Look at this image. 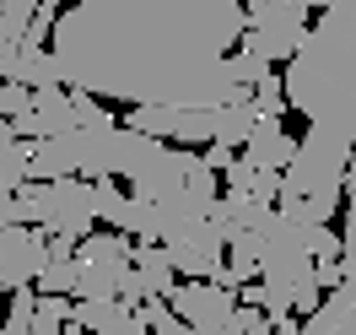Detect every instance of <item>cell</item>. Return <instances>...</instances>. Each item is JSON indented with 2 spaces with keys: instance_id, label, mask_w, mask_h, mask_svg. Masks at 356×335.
Returning a JSON list of instances; mask_svg holds the SVG:
<instances>
[{
  "instance_id": "1",
  "label": "cell",
  "mask_w": 356,
  "mask_h": 335,
  "mask_svg": "<svg viewBox=\"0 0 356 335\" xmlns=\"http://www.w3.org/2000/svg\"><path fill=\"white\" fill-rule=\"evenodd\" d=\"M248 33L238 0H76L54 22L60 87L130 109L248 103L232 54Z\"/></svg>"
},
{
  "instance_id": "2",
  "label": "cell",
  "mask_w": 356,
  "mask_h": 335,
  "mask_svg": "<svg viewBox=\"0 0 356 335\" xmlns=\"http://www.w3.org/2000/svg\"><path fill=\"white\" fill-rule=\"evenodd\" d=\"M286 109L330 125L356 146V0H334L313 17L297 60L281 70Z\"/></svg>"
},
{
  "instance_id": "3",
  "label": "cell",
  "mask_w": 356,
  "mask_h": 335,
  "mask_svg": "<svg viewBox=\"0 0 356 335\" xmlns=\"http://www.w3.org/2000/svg\"><path fill=\"white\" fill-rule=\"evenodd\" d=\"M356 162V146L330 125H308V135L297 141V157L281 173V201L275 217L286 227H330V217L340 211L346 195V168Z\"/></svg>"
},
{
  "instance_id": "4",
  "label": "cell",
  "mask_w": 356,
  "mask_h": 335,
  "mask_svg": "<svg viewBox=\"0 0 356 335\" xmlns=\"http://www.w3.org/2000/svg\"><path fill=\"white\" fill-rule=\"evenodd\" d=\"M243 11H248V33H243V44H238V54L259 60L265 70L291 65L302 38H308V27H313L308 6L302 0H248Z\"/></svg>"
},
{
  "instance_id": "5",
  "label": "cell",
  "mask_w": 356,
  "mask_h": 335,
  "mask_svg": "<svg viewBox=\"0 0 356 335\" xmlns=\"http://www.w3.org/2000/svg\"><path fill=\"white\" fill-rule=\"evenodd\" d=\"M162 249H168V260H173V270L184 276V281H211L216 270L227 265L222 254V233L211 227V217L205 222H173V227H162Z\"/></svg>"
},
{
  "instance_id": "6",
  "label": "cell",
  "mask_w": 356,
  "mask_h": 335,
  "mask_svg": "<svg viewBox=\"0 0 356 335\" xmlns=\"http://www.w3.org/2000/svg\"><path fill=\"white\" fill-rule=\"evenodd\" d=\"M92 222H97V195L87 179H60L49 184V211H44V233H60L70 244H87Z\"/></svg>"
},
{
  "instance_id": "7",
  "label": "cell",
  "mask_w": 356,
  "mask_h": 335,
  "mask_svg": "<svg viewBox=\"0 0 356 335\" xmlns=\"http://www.w3.org/2000/svg\"><path fill=\"white\" fill-rule=\"evenodd\" d=\"M178 325L189 330H222L227 319L238 313V292H227L222 281H178V292L168 297Z\"/></svg>"
},
{
  "instance_id": "8",
  "label": "cell",
  "mask_w": 356,
  "mask_h": 335,
  "mask_svg": "<svg viewBox=\"0 0 356 335\" xmlns=\"http://www.w3.org/2000/svg\"><path fill=\"white\" fill-rule=\"evenodd\" d=\"M44 233L33 227H11L0 233V287L6 292H33L38 276H44Z\"/></svg>"
},
{
  "instance_id": "9",
  "label": "cell",
  "mask_w": 356,
  "mask_h": 335,
  "mask_svg": "<svg viewBox=\"0 0 356 335\" xmlns=\"http://www.w3.org/2000/svg\"><path fill=\"white\" fill-rule=\"evenodd\" d=\"M11 130H17V141H54V135H70V130H76L70 92H65V87L33 92L27 114H17V119H11Z\"/></svg>"
},
{
  "instance_id": "10",
  "label": "cell",
  "mask_w": 356,
  "mask_h": 335,
  "mask_svg": "<svg viewBox=\"0 0 356 335\" xmlns=\"http://www.w3.org/2000/svg\"><path fill=\"white\" fill-rule=\"evenodd\" d=\"M291 157H297V135H286L281 119H259L254 135H248V146H243V162L265 168V173H286Z\"/></svg>"
},
{
  "instance_id": "11",
  "label": "cell",
  "mask_w": 356,
  "mask_h": 335,
  "mask_svg": "<svg viewBox=\"0 0 356 335\" xmlns=\"http://www.w3.org/2000/svg\"><path fill=\"white\" fill-rule=\"evenodd\" d=\"M135 276H140V287L152 292V297H173L178 292V270H173V260H168V249L162 244H135Z\"/></svg>"
},
{
  "instance_id": "12",
  "label": "cell",
  "mask_w": 356,
  "mask_h": 335,
  "mask_svg": "<svg viewBox=\"0 0 356 335\" xmlns=\"http://www.w3.org/2000/svg\"><path fill=\"white\" fill-rule=\"evenodd\" d=\"M135 313L119 303V297H97V303H70V330H87V335H119Z\"/></svg>"
},
{
  "instance_id": "13",
  "label": "cell",
  "mask_w": 356,
  "mask_h": 335,
  "mask_svg": "<svg viewBox=\"0 0 356 335\" xmlns=\"http://www.w3.org/2000/svg\"><path fill=\"white\" fill-rule=\"evenodd\" d=\"M227 179V195H248V201H259V205H275L281 201V173H265V168H254V162H232L222 173Z\"/></svg>"
},
{
  "instance_id": "14",
  "label": "cell",
  "mask_w": 356,
  "mask_h": 335,
  "mask_svg": "<svg viewBox=\"0 0 356 335\" xmlns=\"http://www.w3.org/2000/svg\"><path fill=\"white\" fill-rule=\"evenodd\" d=\"M254 125H259L254 103H227V109H216V141H211V146L243 152V146H248V135H254Z\"/></svg>"
},
{
  "instance_id": "15",
  "label": "cell",
  "mask_w": 356,
  "mask_h": 335,
  "mask_svg": "<svg viewBox=\"0 0 356 335\" xmlns=\"http://www.w3.org/2000/svg\"><path fill=\"white\" fill-rule=\"evenodd\" d=\"M11 81L27 92H44V87H60V65H54V54L49 49H27L17 54V70H11Z\"/></svg>"
},
{
  "instance_id": "16",
  "label": "cell",
  "mask_w": 356,
  "mask_h": 335,
  "mask_svg": "<svg viewBox=\"0 0 356 335\" xmlns=\"http://www.w3.org/2000/svg\"><path fill=\"white\" fill-rule=\"evenodd\" d=\"M92 195H97V222H108L113 233H124V217H130V195H124V184L103 179V184H92Z\"/></svg>"
},
{
  "instance_id": "17",
  "label": "cell",
  "mask_w": 356,
  "mask_h": 335,
  "mask_svg": "<svg viewBox=\"0 0 356 335\" xmlns=\"http://www.w3.org/2000/svg\"><path fill=\"white\" fill-rule=\"evenodd\" d=\"M70 109H76V130H92V135L119 130V114L103 109V103H97V98H87V92H70Z\"/></svg>"
},
{
  "instance_id": "18",
  "label": "cell",
  "mask_w": 356,
  "mask_h": 335,
  "mask_svg": "<svg viewBox=\"0 0 356 335\" xmlns=\"http://www.w3.org/2000/svg\"><path fill=\"white\" fill-rule=\"evenodd\" d=\"M76 281H81L76 260H49L38 276V297H76Z\"/></svg>"
},
{
  "instance_id": "19",
  "label": "cell",
  "mask_w": 356,
  "mask_h": 335,
  "mask_svg": "<svg viewBox=\"0 0 356 335\" xmlns=\"http://www.w3.org/2000/svg\"><path fill=\"white\" fill-rule=\"evenodd\" d=\"M33 17H38L33 0H6V6H0V44H22Z\"/></svg>"
},
{
  "instance_id": "20",
  "label": "cell",
  "mask_w": 356,
  "mask_h": 335,
  "mask_svg": "<svg viewBox=\"0 0 356 335\" xmlns=\"http://www.w3.org/2000/svg\"><path fill=\"white\" fill-rule=\"evenodd\" d=\"M27 162H33V141H17L11 152H0V189L17 195L27 184Z\"/></svg>"
},
{
  "instance_id": "21",
  "label": "cell",
  "mask_w": 356,
  "mask_h": 335,
  "mask_svg": "<svg viewBox=\"0 0 356 335\" xmlns=\"http://www.w3.org/2000/svg\"><path fill=\"white\" fill-rule=\"evenodd\" d=\"M248 103H254V114H259V119H281V114H286V87H281V76L270 70L265 81L248 92Z\"/></svg>"
},
{
  "instance_id": "22",
  "label": "cell",
  "mask_w": 356,
  "mask_h": 335,
  "mask_svg": "<svg viewBox=\"0 0 356 335\" xmlns=\"http://www.w3.org/2000/svg\"><path fill=\"white\" fill-rule=\"evenodd\" d=\"M65 325H70V297H38L33 335H65Z\"/></svg>"
},
{
  "instance_id": "23",
  "label": "cell",
  "mask_w": 356,
  "mask_h": 335,
  "mask_svg": "<svg viewBox=\"0 0 356 335\" xmlns=\"http://www.w3.org/2000/svg\"><path fill=\"white\" fill-rule=\"evenodd\" d=\"M44 211H49V184H22V189H17V217H22V227H44Z\"/></svg>"
},
{
  "instance_id": "24",
  "label": "cell",
  "mask_w": 356,
  "mask_h": 335,
  "mask_svg": "<svg viewBox=\"0 0 356 335\" xmlns=\"http://www.w3.org/2000/svg\"><path fill=\"white\" fill-rule=\"evenodd\" d=\"M302 244H308L313 265H324V260H340V233H334V227H308V233H302Z\"/></svg>"
},
{
  "instance_id": "25",
  "label": "cell",
  "mask_w": 356,
  "mask_h": 335,
  "mask_svg": "<svg viewBox=\"0 0 356 335\" xmlns=\"http://www.w3.org/2000/svg\"><path fill=\"white\" fill-rule=\"evenodd\" d=\"M54 22H60V6H54V0H44V6H38V17H33V27H27V38H22V44H27V49H49V38H54Z\"/></svg>"
},
{
  "instance_id": "26",
  "label": "cell",
  "mask_w": 356,
  "mask_h": 335,
  "mask_svg": "<svg viewBox=\"0 0 356 335\" xmlns=\"http://www.w3.org/2000/svg\"><path fill=\"white\" fill-rule=\"evenodd\" d=\"M346 195H351V211H346V233H340V254L356 260V162L346 168Z\"/></svg>"
},
{
  "instance_id": "27",
  "label": "cell",
  "mask_w": 356,
  "mask_h": 335,
  "mask_svg": "<svg viewBox=\"0 0 356 335\" xmlns=\"http://www.w3.org/2000/svg\"><path fill=\"white\" fill-rule=\"evenodd\" d=\"M33 313H38V297H33V292H11L6 325H27V330H33Z\"/></svg>"
},
{
  "instance_id": "28",
  "label": "cell",
  "mask_w": 356,
  "mask_h": 335,
  "mask_svg": "<svg viewBox=\"0 0 356 335\" xmlns=\"http://www.w3.org/2000/svg\"><path fill=\"white\" fill-rule=\"evenodd\" d=\"M76 249L81 244H70V238H60V233H44V260H76Z\"/></svg>"
},
{
  "instance_id": "29",
  "label": "cell",
  "mask_w": 356,
  "mask_h": 335,
  "mask_svg": "<svg viewBox=\"0 0 356 335\" xmlns=\"http://www.w3.org/2000/svg\"><path fill=\"white\" fill-rule=\"evenodd\" d=\"M11 227H22V217H17V195L0 189V233H11Z\"/></svg>"
},
{
  "instance_id": "30",
  "label": "cell",
  "mask_w": 356,
  "mask_h": 335,
  "mask_svg": "<svg viewBox=\"0 0 356 335\" xmlns=\"http://www.w3.org/2000/svg\"><path fill=\"white\" fill-rule=\"evenodd\" d=\"M168 335H238L232 325H222V330H189V325H173ZM259 335H275V330H259Z\"/></svg>"
},
{
  "instance_id": "31",
  "label": "cell",
  "mask_w": 356,
  "mask_h": 335,
  "mask_svg": "<svg viewBox=\"0 0 356 335\" xmlns=\"http://www.w3.org/2000/svg\"><path fill=\"white\" fill-rule=\"evenodd\" d=\"M17 146V130H11V119H0V152H11Z\"/></svg>"
},
{
  "instance_id": "32",
  "label": "cell",
  "mask_w": 356,
  "mask_h": 335,
  "mask_svg": "<svg viewBox=\"0 0 356 335\" xmlns=\"http://www.w3.org/2000/svg\"><path fill=\"white\" fill-rule=\"evenodd\" d=\"M0 335H33V330H27V325H6Z\"/></svg>"
},
{
  "instance_id": "33",
  "label": "cell",
  "mask_w": 356,
  "mask_h": 335,
  "mask_svg": "<svg viewBox=\"0 0 356 335\" xmlns=\"http://www.w3.org/2000/svg\"><path fill=\"white\" fill-rule=\"evenodd\" d=\"M0 330H6V313H0Z\"/></svg>"
}]
</instances>
